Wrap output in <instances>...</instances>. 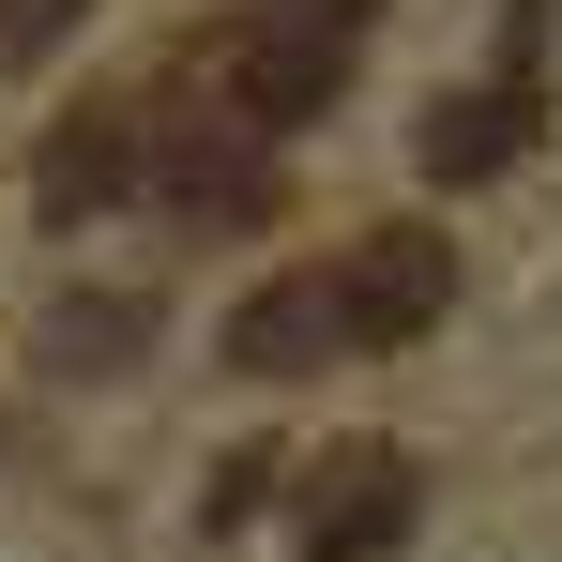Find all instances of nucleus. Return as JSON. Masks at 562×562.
Returning a JSON list of instances; mask_svg holds the SVG:
<instances>
[{
	"label": "nucleus",
	"mask_w": 562,
	"mask_h": 562,
	"mask_svg": "<svg viewBox=\"0 0 562 562\" xmlns=\"http://www.w3.org/2000/svg\"><path fill=\"white\" fill-rule=\"evenodd\" d=\"M380 0H259V31H319V46H366Z\"/></svg>",
	"instance_id": "8"
},
{
	"label": "nucleus",
	"mask_w": 562,
	"mask_h": 562,
	"mask_svg": "<svg viewBox=\"0 0 562 562\" xmlns=\"http://www.w3.org/2000/svg\"><path fill=\"white\" fill-rule=\"evenodd\" d=\"M122 183H153V106H77L46 137V168H31V213L46 228H92Z\"/></svg>",
	"instance_id": "2"
},
{
	"label": "nucleus",
	"mask_w": 562,
	"mask_h": 562,
	"mask_svg": "<svg viewBox=\"0 0 562 562\" xmlns=\"http://www.w3.org/2000/svg\"><path fill=\"white\" fill-rule=\"evenodd\" d=\"M106 350H137V319H122V304H77V319H61V366H106Z\"/></svg>",
	"instance_id": "9"
},
{
	"label": "nucleus",
	"mask_w": 562,
	"mask_h": 562,
	"mask_svg": "<svg viewBox=\"0 0 562 562\" xmlns=\"http://www.w3.org/2000/svg\"><path fill=\"white\" fill-rule=\"evenodd\" d=\"M153 168H168V198H183L198 228H259V213H274V183H259V153H244V137H183V153L153 137Z\"/></svg>",
	"instance_id": "6"
},
{
	"label": "nucleus",
	"mask_w": 562,
	"mask_h": 562,
	"mask_svg": "<svg viewBox=\"0 0 562 562\" xmlns=\"http://www.w3.org/2000/svg\"><path fill=\"white\" fill-rule=\"evenodd\" d=\"M335 350H350L335 274H274L244 319H228V366H244V380H304V366H335Z\"/></svg>",
	"instance_id": "3"
},
{
	"label": "nucleus",
	"mask_w": 562,
	"mask_h": 562,
	"mask_svg": "<svg viewBox=\"0 0 562 562\" xmlns=\"http://www.w3.org/2000/svg\"><path fill=\"white\" fill-rule=\"evenodd\" d=\"M395 532H411V471L395 457H350L319 502H304V548L319 562H395Z\"/></svg>",
	"instance_id": "5"
},
{
	"label": "nucleus",
	"mask_w": 562,
	"mask_h": 562,
	"mask_svg": "<svg viewBox=\"0 0 562 562\" xmlns=\"http://www.w3.org/2000/svg\"><path fill=\"white\" fill-rule=\"evenodd\" d=\"M517 153H532V77H517V61L426 122V183H486V168H517Z\"/></svg>",
	"instance_id": "4"
},
{
	"label": "nucleus",
	"mask_w": 562,
	"mask_h": 562,
	"mask_svg": "<svg viewBox=\"0 0 562 562\" xmlns=\"http://www.w3.org/2000/svg\"><path fill=\"white\" fill-rule=\"evenodd\" d=\"M335 304H350V350H411V335H441V304H457V244L441 228H380L335 259Z\"/></svg>",
	"instance_id": "1"
},
{
	"label": "nucleus",
	"mask_w": 562,
	"mask_h": 562,
	"mask_svg": "<svg viewBox=\"0 0 562 562\" xmlns=\"http://www.w3.org/2000/svg\"><path fill=\"white\" fill-rule=\"evenodd\" d=\"M77 15H92V0H0V77H31V61H46Z\"/></svg>",
	"instance_id": "7"
}]
</instances>
